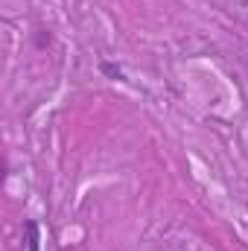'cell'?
Wrapping results in <instances>:
<instances>
[{
    "mask_svg": "<svg viewBox=\"0 0 248 251\" xmlns=\"http://www.w3.org/2000/svg\"><path fill=\"white\" fill-rule=\"evenodd\" d=\"M24 234H26V249L38 251L41 237H38V222H35V219H26V222H24Z\"/></svg>",
    "mask_w": 248,
    "mask_h": 251,
    "instance_id": "obj_1",
    "label": "cell"
},
{
    "mask_svg": "<svg viewBox=\"0 0 248 251\" xmlns=\"http://www.w3.org/2000/svg\"><path fill=\"white\" fill-rule=\"evenodd\" d=\"M102 73H108V76H114V79H120L123 73H120V67H114V64H102Z\"/></svg>",
    "mask_w": 248,
    "mask_h": 251,
    "instance_id": "obj_2",
    "label": "cell"
}]
</instances>
